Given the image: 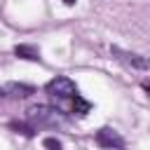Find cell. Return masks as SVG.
Here are the masks:
<instances>
[{
  "instance_id": "cell-2",
  "label": "cell",
  "mask_w": 150,
  "mask_h": 150,
  "mask_svg": "<svg viewBox=\"0 0 150 150\" xmlns=\"http://www.w3.org/2000/svg\"><path fill=\"white\" fill-rule=\"evenodd\" d=\"M45 89H47V94H52V96H56V98H73V96L77 94L75 82H73L70 77H63V75L49 80Z\"/></svg>"
},
{
  "instance_id": "cell-5",
  "label": "cell",
  "mask_w": 150,
  "mask_h": 150,
  "mask_svg": "<svg viewBox=\"0 0 150 150\" xmlns=\"http://www.w3.org/2000/svg\"><path fill=\"white\" fill-rule=\"evenodd\" d=\"M0 91H2V94H9V96H30L35 89H33L30 84H16V82H9V84H5Z\"/></svg>"
},
{
  "instance_id": "cell-1",
  "label": "cell",
  "mask_w": 150,
  "mask_h": 150,
  "mask_svg": "<svg viewBox=\"0 0 150 150\" xmlns=\"http://www.w3.org/2000/svg\"><path fill=\"white\" fill-rule=\"evenodd\" d=\"M26 117L33 124V129L35 127H56V124L63 122L61 110H56L52 105H33V108H28V115Z\"/></svg>"
},
{
  "instance_id": "cell-6",
  "label": "cell",
  "mask_w": 150,
  "mask_h": 150,
  "mask_svg": "<svg viewBox=\"0 0 150 150\" xmlns=\"http://www.w3.org/2000/svg\"><path fill=\"white\" fill-rule=\"evenodd\" d=\"M14 54L21 56V59H28V61H40V49L33 47V45H16Z\"/></svg>"
},
{
  "instance_id": "cell-7",
  "label": "cell",
  "mask_w": 150,
  "mask_h": 150,
  "mask_svg": "<svg viewBox=\"0 0 150 150\" xmlns=\"http://www.w3.org/2000/svg\"><path fill=\"white\" fill-rule=\"evenodd\" d=\"M91 110V103L89 101H84V98H80L77 94L73 96V112H77V115H87Z\"/></svg>"
},
{
  "instance_id": "cell-10",
  "label": "cell",
  "mask_w": 150,
  "mask_h": 150,
  "mask_svg": "<svg viewBox=\"0 0 150 150\" xmlns=\"http://www.w3.org/2000/svg\"><path fill=\"white\" fill-rule=\"evenodd\" d=\"M63 2H66V5H75V0H63Z\"/></svg>"
},
{
  "instance_id": "cell-9",
  "label": "cell",
  "mask_w": 150,
  "mask_h": 150,
  "mask_svg": "<svg viewBox=\"0 0 150 150\" xmlns=\"http://www.w3.org/2000/svg\"><path fill=\"white\" fill-rule=\"evenodd\" d=\"M143 89H145V91H148V94H150V82H148V80H145V82H143Z\"/></svg>"
},
{
  "instance_id": "cell-3",
  "label": "cell",
  "mask_w": 150,
  "mask_h": 150,
  "mask_svg": "<svg viewBox=\"0 0 150 150\" xmlns=\"http://www.w3.org/2000/svg\"><path fill=\"white\" fill-rule=\"evenodd\" d=\"M112 54L120 61H124L127 66H131L134 70H150V59H145V56H138V54H131V52H122L120 47H112Z\"/></svg>"
},
{
  "instance_id": "cell-4",
  "label": "cell",
  "mask_w": 150,
  "mask_h": 150,
  "mask_svg": "<svg viewBox=\"0 0 150 150\" xmlns=\"http://www.w3.org/2000/svg\"><path fill=\"white\" fill-rule=\"evenodd\" d=\"M96 143L101 148H124V138L112 129H98L96 131Z\"/></svg>"
},
{
  "instance_id": "cell-8",
  "label": "cell",
  "mask_w": 150,
  "mask_h": 150,
  "mask_svg": "<svg viewBox=\"0 0 150 150\" xmlns=\"http://www.w3.org/2000/svg\"><path fill=\"white\" fill-rule=\"evenodd\" d=\"M42 145H45V148H56V150H59L63 143H61L59 138H45V141H42Z\"/></svg>"
}]
</instances>
